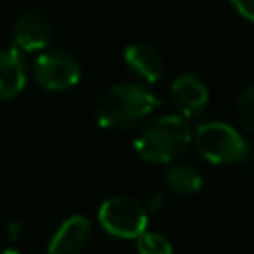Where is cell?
I'll return each instance as SVG.
<instances>
[{"label":"cell","mask_w":254,"mask_h":254,"mask_svg":"<svg viewBox=\"0 0 254 254\" xmlns=\"http://www.w3.org/2000/svg\"><path fill=\"white\" fill-rule=\"evenodd\" d=\"M161 101L139 83H117L101 93L95 105V119L103 129H131L149 117Z\"/></svg>","instance_id":"6da1fadb"},{"label":"cell","mask_w":254,"mask_h":254,"mask_svg":"<svg viewBox=\"0 0 254 254\" xmlns=\"http://www.w3.org/2000/svg\"><path fill=\"white\" fill-rule=\"evenodd\" d=\"M190 143V127L183 115H163L135 139V151L149 163H169Z\"/></svg>","instance_id":"7a4b0ae2"},{"label":"cell","mask_w":254,"mask_h":254,"mask_svg":"<svg viewBox=\"0 0 254 254\" xmlns=\"http://www.w3.org/2000/svg\"><path fill=\"white\" fill-rule=\"evenodd\" d=\"M194 145H196V151L208 163H214V165L236 163L248 153V147L242 135L234 127L222 121L202 123L194 133Z\"/></svg>","instance_id":"3957f363"},{"label":"cell","mask_w":254,"mask_h":254,"mask_svg":"<svg viewBox=\"0 0 254 254\" xmlns=\"http://www.w3.org/2000/svg\"><path fill=\"white\" fill-rule=\"evenodd\" d=\"M101 228L115 238H139L147 232V210L143 204L127 194L109 196L99 206Z\"/></svg>","instance_id":"277c9868"},{"label":"cell","mask_w":254,"mask_h":254,"mask_svg":"<svg viewBox=\"0 0 254 254\" xmlns=\"http://www.w3.org/2000/svg\"><path fill=\"white\" fill-rule=\"evenodd\" d=\"M34 79L48 91H64L79 83L81 67L71 54L48 50L34 62Z\"/></svg>","instance_id":"5b68a950"},{"label":"cell","mask_w":254,"mask_h":254,"mask_svg":"<svg viewBox=\"0 0 254 254\" xmlns=\"http://www.w3.org/2000/svg\"><path fill=\"white\" fill-rule=\"evenodd\" d=\"M52 40V22L50 18L38 10L28 8L20 14L14 26V46L22 52H36L50 44Z\"/></svg>","instance_id":"8992f818"},{"label":"cell","mask_w":254,"mask_h":254,"mask_svg":"<svg viewBox=\"0 0 254 254\" xmlns=\"http://www.w3.org/2000/svg\"><path fill=\"white\" fill-rule=\"evenodd\" d=\"M91 238V222L83 214L65 218L54 232L48 252L50 254H79Z\"/></svg>","instance_id":"52a82bcc"},{"label":"cell","mask_w":254,"mask_h":254,"mask_svg":"<svg viewBox=\"0 0 254 254\" xmlns=\"http://www.w3.org/2000/svg\"><path fill=\"white\" fill-rule=\"evenodd\" d=\"M171 95H173L177 109L183 113V117H196L198 113H202V109L208 103L206 85L190 73L181 75L173 81Z\"/></svg>","instance_id":"ba28073f"},{"label":"cell","mask_w":254,"mask_h":254,"mask_svg":"<svg viewBox=\"0 0 254 254\" xmlns=\"http://www.w3.org/2000/svg\"><path fill=\"white\" fill-rule=\"evenodd\" d=\"M26 85V64L16 48H0V101H10Z\"/></svg>","instance_id":"9c48e42d"},{"label":"cell","mask_w":254,"mask_h":254,"mask_svg":"<svg viewBox=\"0 0 254 254\" xmlns=\"http://www.w3.org/2000/svg\"><path fill=\"white\" fill-rule=\"evenodd\" d=\"M125 64L145 81H157L163 75V60L159 52L147 42H133L123 52Z\"/></svg>","instance_id":"30bf717a"},{"label":"cell","mask_w":254,"mask_h":254,"mask_svg":"<svg viewBox=\"0 0 254 254\" xmlns=\"http://www.w3.org/2000/svg\"><path fill=\"white\" fill-rule=\"evenodd\" d=\"M165 183H167V187L171 190H175L179 194H194L202 187V177L194 167L177 165V167L167 171Z\"/></svg>","instance_id":"8fae6325"},{"label":"cell","mask_w":254,"mask_h":254,"mask_svg":"<svg viewBox=\"0 0 254 254\" xmlns=\"http://www.w3.org/2000/svg\"><path fill=\"white\" fill-rule=\"evenodd\" d=\"M137 254H173V246L159 232H143L137 238Z\"/></svg>","instance_id":"7c38bea8"},{"label":"cell","mask_w":254,"mask_h":254,"mask_svg":"<svg viewBox=\"0 0 254 254\" xmlns=\"http://www.w3.org/2000/svg\"><path fill=\"white\" fill-rule=\"evenodd\" d=\"M236 113L242 127H246L250 133H254V83L244 87L236 101Z\"/></svg>","instance_id":"4fadbf2b"},{"label":"cell","mask_w":254,"mask_h":254,"mask_svg":"<svg viewBox=\"0 0 254 254\" xmlns=\"http://www.w3.org/2000/svg\"><path fill=\"white\" fill-rule=\"evenodd\" d=\"M230 2L242 18L254 22V0H230Z\"/></svg>","instance_id":"5bb4252c"},{"label":"cell","mask_w":254,"mask_h":254,"mask_svg":"<svg viewBox=\"0 0 254 254\" xmlns=\"http://www.w3.org/2000/svg\"><path fill=\"white\" fill-rule=\"evenodd\" d=\"M22 234H24V224H22L20 220L8 222V226H6V236H8L10 242H18V240L22 238Z\"/></svg>","instance_id":"9a60e30c"},{"label":"cell","mask_w":254,"mask_h":254,"mask_svg":"<svg viewBox=\"0 0 254 254\" xmlns=\"http://www.w3.org/2000/svg\"><path fill=\"white\" fill-rule=\"evenodd\" d=\"M149 206H151V210H153V212H159V210H163V208L167 206V198H165V194H155V196L151 198Z\"/></svg>","instance_id":"2e32d148"},{"label":"cell","mask_w":254,"mask_h":254,"mask_svg":"<svg viewBox=\"0 0 254 254\" xmlns=\"http://www.w3.org/2000/svg\"><path fill=\"white\" fill-rule=\"evenodd\" d=\"M2 254H22L18 248H14V246H8V248H4L2 250Z\"/></svg>","instance_id":"e0dca14e"},{"label":"cell","mask_w":254,"mask_h":254,"mask_svg":"<svg viewBox=\"0 0 254 254\" xmlns=\"http://www.w3.org/2000/svg\"><path fill=\"white\" fill-rule=\"evenodd\" d=\"M44 254H50V252H44Z\"/></svg>","instance_id":"ac0fdd59"}]
</instances>
